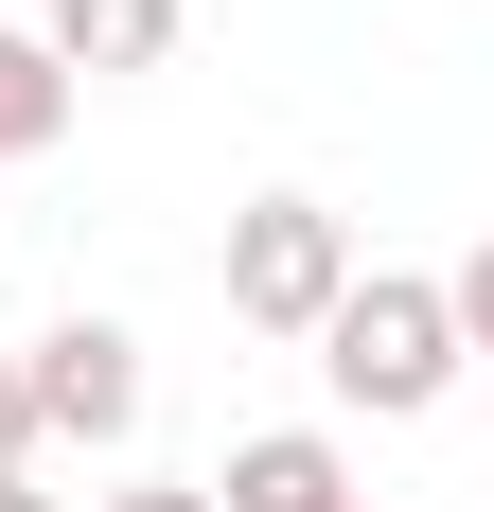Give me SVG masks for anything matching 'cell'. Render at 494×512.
<instances>
[{"label":"cell","instance_id":"cell-1","mask_svg":"<svg viewBox=\"0 0 494 512\" xmlns=\"http://www.w3.org/2000/svg\"><path fill=\"white\" fill-rule=\"evenodd\" d=\"M318 389L353 424H424L459 389V318H442V265H353V301L318 318Z\"/></svg>","mask_w":494,"mask_h":512},{"label":"cell","instance_id":"cell-10","mask_svg":"<svg viewBox=\"0 0 494 512\" xmlns=\"http://www.w3.org/2000/svg\"><path fill=\"white\" fill-rule=\"evenodd\" d=\"M0 512H71V495H36V477H0Z\"/></svg>","mask_w":494,"mask_h":512},{"label":"cell","instance_id":"cell-3","mask_svg":"<svg viewBox=\"0 0 494 512\" xmlns=\"http://www.w3.org/2000/svg\"><path fill=\"white\" fill-rule=\"evenodd\" d=\"M18 389H36V460H53V442H89V460H106V442H142V336L89 318V301L18 336Z\"/></svg>","mask_w":494,"mask_h":512},{"label":"cell","instance_id":"cell-11","mask_svg":"<svg viewBox=\"0 0 494 512\" xmlns=\"http://www.w3.org/2000/svg\"><path fill=\"white\" fill-rule=\"evenodd\" d=\"M336 512H371V495H336Z\"/></svg>","mask_w":494,"mask_h":512},{"label":"cell","instance_id":"cell-9","mask_svg":"<svg viewBox=\"0 0 494 512\" xmlns=\"http://www.w3.org/2000/svg\"><path fill=\"white\" fill-rule=\"evenodd\" d=\"M89 512H212L195 477H124V495H89Z\"/></svg>","mask_w":494,"mask_h":512},{"label":"cell","instance_id":"cell-2","mask_svg":"<svg viewBox=\"0 0 494 512\" xmlns=\"http://www.w3.org/2000/svg\"><path fill=\"white\" fill-rule=\"evenodd\" d=\"M212 283H230L247 336H283V354H318V318L353 301V230L318 195H247L230 212V248H212Z\"/></svg>","mask_w":494,"mask_h":512},{"label":"cell","instance_id":"cell-6","mask_svg":"<svg viewBox=\"0 0 494 512\" xmlns=\"http://www.w3.org/2000/svg\"><path fill=\"white\" fill-rule=\"evenodd\" d=\"M53 142H71V71L36 53V18H0V177L53 159Z\"/></svg>","mask_w":494,"mask_h":512},{"label":"cell","instance_id":"cell-7","mask_svg":"<svg viewBox=\"0 0 494 512\" xmlns=\"http://www.w3.org/2000/svg\"><path fill=\"white\" fill-rule=\"evenodd\" d=\"M442 318H459V371H494V230L442 265Z\"/></svg>","mask_w":494,"mask_h":512},{"label":"cell","instance_id":"cell-4","mask_svg":"<svg viewBox=\"0 0 494 512\" xmlns=\"http://www.w3.org/2000/svg\"><path fill=\"white\" fill-rule=\"evenodd\" d=\"M177 36H195V0H36V53L71 71V89H124V71H177Z\"/></svg>","mask_w":494,"mask_h":512},{"label":"cell","instance_id":"cell-8","mask_svg":"<svg viewBox=\"0 0 494 512\" xmlns=\"http://www.w3.org/2000/svg\"><path fill=\"white\" fill-rule=\"evenodd\" d=\"M0 477H36V389H18V354H0Z\"/></svg>","mask_w":494,"mask_h":512},{"label":"cell","instance_id":"cell-5","mask_svg":"<svg viewBox=\"0 0 494 512\" xmlns=\"http://www.w3.org/2000/svg\"><path fill=\"white\" fill-rule=\"evenodd\" d=\"M195 495H212V512H336V495H353V460H336V424H247Z\"/></svg>","mask_w":494,"mask_h":512}]
</instances>
